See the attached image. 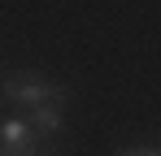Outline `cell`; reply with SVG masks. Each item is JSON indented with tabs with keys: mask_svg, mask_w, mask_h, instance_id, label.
<instances>
[{
	"mask_svg": "<svg viewBox=\"0 0 161 156\" xmlns=\"http://www.w3.org/2000/svg\"><path fill=\"white\" fill-rule=\"evenodd\" d=\"M57 91H61V87H53V82H39V78H13V82L4 87V96L18 104V108H31V113H35L39 104H48Z\"/></svg>",
	"mask_w": 161,
	"mask_h": 156,
	"instance_id": "6da1fadb",
	"label": "cell"
},
{
	"mask_svg": "<svg viewBox=\"0 0 161 156\" xmlns=\"http://www.w3.org/2000/svg\"><path fill=\"white\" fill-rule=\"evenodd\" d=\"M0 156H35V130L22 117L0 122Z\"/></svg>",
	"mask_w": 161,
	"mask_h": 156,
	"instance_id": "7a4b0ae2",
	"label": "cell"
},
{
	"mask_svg": "<svg viewBox=\"0 0 161 156\" xmlns=\"http://www.w3.org/2000/svg\"><path fill=\"white\" fill-rule=\"evenodd\" d=\"M61 113H65V91H57L48 104H39V108L31 113V130H35V134H57V130H61Z\"/></svg>",
	"mask_w": 161,
	"mask_h": 156,
	"instance_id": "3957f363",
	"label": "cell"
},
{
	"mask_svg": "<svg viewBox=\"0 0 161 156\" xmlns=\"http://www.w3.org/2000/svg\"><path fill=\"white\" fill-rule=\"evenodd\" d=\"M122 156H161L157 148H131V152H122Z\"/></svg>",
	"mask_w": 161,
	"mask_h": 156,
	"instance_id": "277c9868",
	"label": "cell"
}]
</instances>
